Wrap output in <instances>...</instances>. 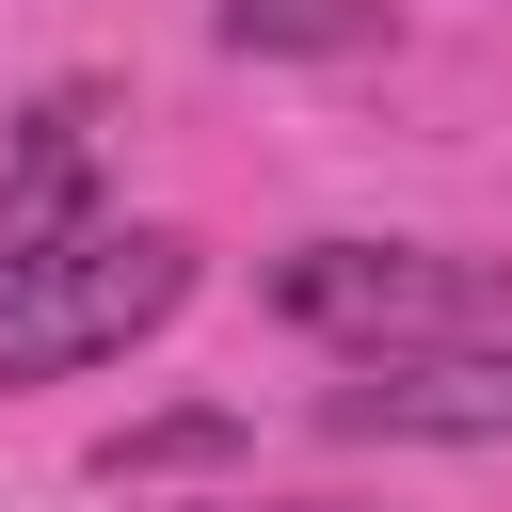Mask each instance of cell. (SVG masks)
<instances>
[{"mask_svg":"<svg viewBox=\"0 0 512 512\" xmlns=\"http://www.w3.org/2000/svg\"><path fill=\"white\" fill-rule=\"evenodd\" d=\"M272 320H304L336 352L512 336V256H448V240H288L272 256Z\"/></svg>","mask_w":512,"mask_h":512,"instance_id":"obj_2","label":"cell"},{"mask_svg":"<svg viewBox=\"0 0 512 512\" xmlns=\"http://www.w3.org/2000/svg\"><path fill=\"white\" fill-rule=\"evenodd\" d=\"M192 512H336V496H192Z\"/></svg>","mask_w":512,"mask_h":512,"instance_id":"obj_7","label":"cell"},{"mask_svg":"<svg viewBox=\"0 0 512 512\" xmlns=\"http://www.w3.org/2000/svg\"><path fill=\"white\" fill-rule=\"evenodd\" d=\"M400 0H224V48L240 64H336V48H384Z\"/></svg>","mask_w":512,"mask_h":512,"instance_id":"obj_5","label":"cell"},{"mask_svg":"<svg viewBox=\"0 0 512 512\" xmlns=\"http://www.w3.org/2000/svg\"><path fill=\"white\" fill-rule=\"evenodd\" d=\"M192 304V240L176 224H64L0 272V400L16 384H64V368H128L160 320Z\"/></svg>","mask_w":512,"mask_h":512,"instance_id":"obj_1","label":"cell"},{"mask_svg":"<svg viewBox=\"0 0 512 512\" xmlns=\"http://www.w3.org/2000/svg\"><path fill=\"white\" fill-rule=\"evenodd\" d=\"M208 448H224V416H160V432H112V448H96V464H112V480H128V464H208Z\"/></svg>","mask_w":512,"mask_h":512,"instance_id":"obj_6","label":"cell"},{"mask_svg":"<svg viewBox=\"0 0 512 512\" xmlns=\"http://www.w3.org/2000/svg\"><path fill=\"white\" fill-rule=\"evenodd\" d=\"M336 448H512V336H432V352H352L320 384Z\"/></svg>","mask_w":512,"mask_h":512,"instance_id":"obj_3","label":"cell"},{"mask_svg":"<svg viewBox=\"0 0 512 512\" xmlns=\"http://www.w3.org/2000/svg\"><path fill=\"white\" fill-rule=\"evenodd\" d=\"M96 208V96H32L16 128H0V272L32 256V240H64Z\"/></svg>","mask_w":512,"mask_h":512,"instance_id":"obj_4","label":"cell"}]
</instances>
